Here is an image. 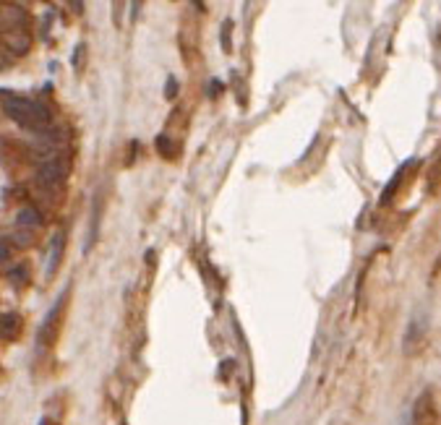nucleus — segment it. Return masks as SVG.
<instances>
[{
	"label": "nucleus",
	"mask_w": 441,
	"mask_h": 425,
	"mask_svg": "<svg viewBox=\"0 0 441 425\" xmlns=\"http://www.w3.org/2000/svg\"><path fill=\"white\" fill-rule=\"evenodd\" d=\"M3 110L13 123H19L21 128L45 133L53 126V115L39 100H27L19 94H6L3 97Z\"/></svg>",
	"instance_id": "1"
},
{
	"label": "nucleus",
	"mask_w": 441,
	"mask_h": 425,
	"mask_svg": "<svg viewBox=\"0 0 441 425\" xmlns=\"http://www.w3.org/2000/svg\"><path fill=\"white\" fill-rule=\"evenodd\" d=\"M71 173V159L65 154H50L47 159H42L37 167V175L42 183L47 185H60L65 183V177Z\"/></svg>",
	"instance_id": "2"
},
{
	"label": "nucleus",
	"mask_w": 441,
	"mask_h": 425,
	"mask_svg": "<svg viewBox=\"0 0 441 425\" xmlns=\"http://www.w3.org/2000/svg\"><path fill=\"white\" fill-rule=\"evenodd\" d=\"M413 425H439V402H436L433 389H426L421 397L415 399Z\"/></svg>",
	"instance_id": "3"
},
{
	"label": "nucleus",
	"mask_w": 441,
	"mask_h": 425,
	"mask_svg": "<svg viewBox=\"0 0 441 425\" xmlns=\"http://www.w3.org/2000/svg\"><path fill=\"white\" fill-rule=\"evenodd\" d=\"M63 305H65V292L60 295V300H58V305L50 311V316L45 318V324L39 326V334H37V347H39V352H45L50 344L55 342V318L60 316V311H63Z\"/></svg>",
	"instance_id": "4"
},
{
	"label": "nucleus",
	"mask_w": 441,
	"mask_h": 425,
	"mask_svg": "<svg viewBox=\"0 0 441 425\" xmlns=\"http://www.w3.org/2000/svg\"><path fill=\"white\" fill-rule=\"evenodd\" d=\"M3 45L8 47L13 55H27L32 47V34L27 32V27H11L3 32Z\"/></svg>",
	"instance_id": "5"
},
{
	"label": "nucleus",
	"mask_w": 441,
	"mask_h": 425,
	"mask_svg": "<svg viewBox=\"0 0 441 425\" xmlns=\"http://www.w3.org/2000/svg\"><path fill=\"white\" fill-rule=\"evenodd\" d=\"M42 214L34 209V206H24L19 214H16V224H19V230H27V232H34L37 227H42Z\"/></svg>",
	"instance_id": "6"
},
{
	"label": "nucleus",
	"mask_w": 441,
	"mask_h": 425,
	"mask_svg": "<svg viewBox=\"0 0 441 425\" xmlns=\"http://www.w3.org/2000/svg\"><path fill=\"white\" fill-rule=\"evenodd\" d=\"M63 248H65V232H55V238H53V243H50V259H47V274H53L55 271V267L60 264V259H63Z\"/></svg>",
	"instance_id": "7"
},
{
	"label": "nucleus",
	"mask_w": 441,
	"mask_h": 425,
	"mask_svg": "<svg viewBox=\"0 0 441 425\" xmlns=\"http://www.w3.org/2000/svg\"><path fill=\"white\" fill-rule=\"evenodd\" d=\"M21 334V318L16 313L0 316V337L3 339H16Z\"/></svg>",
	"instance_id": "8"
},
{
	"label": "nucleus",
	"mask_w": 441,
	"mask_h": 425,
	"mask_svg": "<svg viewBox=\"0 0 441 425\" xmlns=\"http://www.w3.org/2000/svg\"><path fill=\"white\" fill-rule=\"evenodd\" d=\"M157 151H162L165 157H175V151H178V149L173 147V141H170V139L159 136V139H157Z\"/></svg>",
	"instance_id": "9"
},
{
	"label": "nucleus",
	"mask_w": 441,
	"mask_h": 425,
	"mask_svg": "<svg viewBox=\"0 0 441 425\" xmlns=\"http://www.w3.org/2000/svg\"><path fill=\"white\" fill-rule=\"evenodd\" d=\"M8 256H11L8 241H3V238H0V264H3V261H8Z\"/></svg>",
	"instance_id": "10"
},
{
	"label": "nucleus",
	"mask_w": 441,
	"mask_h": 425,
	"mask_svg": "<svg viewBox=\"0 0 441 425\" xmlns=\"http://www.w3.org/2000/svg\"><path fill=\"white\" fill-rule=\"evenodd\" d=\"M230 21H228V24H225V37H222V47H225V50H230Z\"/></svg>",
	"instance_id": "11"
},
{
	"label": "nucleus",
	"mask_w": 441,
	"mask_h": 425,
	"mask_svg": "<svg viewBox=\"0 0 441 425\" xmlns=\"http://www.w3.org/2000/svg\"><path fill=\"white\" fill-rule=\"evenodd\" d=\"M11 279H16V282H24V279H27V267H19V271H16V274H11Z\"/></svg>",
	"instance_id": "12"
},
{
	"label": "nucleus",
	"mask_w": 441,
	"mask_h": 425,
	"mask_svg": "<svg viewBox=\"0 0 441 425\" xmlns=\"http://www.w3.org/2000/svg\"><path fill=\"white\" fill-rule=\"evenodd\" d=\"M175 92H178V83H175V79H170V83H167V97L173 100V97H175Z\"/></svg>",
	"instance_id": "13"
}]
</instances>
